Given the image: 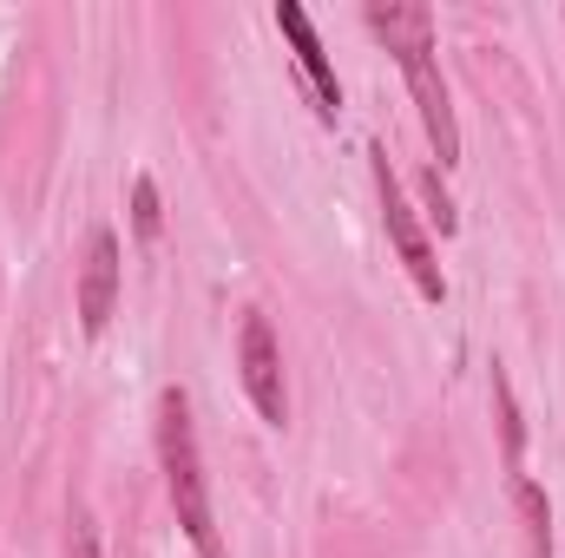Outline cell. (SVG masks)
Returning <instances> with one entry per match:
<instances>
[{
    "label": "cell",
    "mask_w": 565,
    "mask_h": 558,
    "mask_svg": "<svg viewBox=\"0 0 565 558\" xmlns=\"http://www.w3.org/2000/svg\"><path fill=\"white\" fill-rule=\"evenodd\" d=\"M158 230H164V204H158V184L151 178H132V237L139 244H158Z\"/></svg>",
    "instance_id": "cell-9"
},
{
    "label": "cell",
    "mask_w": 565,
    "mask_h": 558,
    "mask_svg": "<svg viewBox=\"0 0 565 558\" xmlns=\"http://www.w3.org/2000/svg\"><path fill=\"white\" fill-rule=\"evenodd\" d=\"M513 506H520V533H526V558H553V506H546L540 480L513 473Z\"/></svg>",
    "instance_id": "cell-7"
},
{
    "label": "cell",
    "mask_w": 565,
    "mask_h": 558,
    "mask_svg": "<svg viewBox=\"0 0 565 558\" xmlns=\"http://www.w3.org/2000/svg\"><path fill=\"white\" fill-rule=\"evenodd\" d=\"M237 375H244V395L257 420L270 427H289V382H282V348H277V329L264 309H244L237 322Z\"/></svg>",
    "instance_id": "cell-4"
},
{
    "label": "cell",
    "mask_w": 565,
    "mask_h": 558,
    "mask_svg": "<svg viewBox=\"0 0 565 558\" xmlns=\"http://www.w3.org/2000/svg\"><path fill=\"white\" fill-rule=\"evenodd\" d=\"M369 171H375V204H382V224H388L395 257L408 264V277H415V289H422L427 302H447L440 257L427 244V230H422V217H415V204H408V191H402V178H395V164H388V144H369Z\"/></svg>",
    "instance_id": "cell-3"
},
{
    "label": "cell",
    "mask_w": 565,
    "mask_h": 558,
    "mask_svg": "<svg viewBox=\"0 0 565 558\" xmlns=\"http://www.w3.org/2000/svg\"><path fill=\"white\" fill-rule=\"evenodd\" d=\"M369 33L388 40L408 93H415V112H422V132L440 158V171L460 164V119H454V99H447V79H440V53H434V13L415 0H369L362 7Z\"/></svg>",
    "instance_id": "cell-1"
},
{
    "label": "cell",
    "mask_w": 565,
    "mask_h": 558,
    "mask_svg": "<svg viewBox=\"0 0 565 558\" xmlns=\"http://www.w3.org/2000/svg\"><path fill=\"white\" fill-rule=\"evenodd\" d=\"M66 558H99V539H93V526H86V519H73V539H66Z\"/></svg>",
    "instance_id": "cell-11"
},
{
    "label": "cell",
    "mask_w": 565,
    "mask_h": 558,
    "mask_svg": "<svg viewBox=\"0 0 565 558\" xmlns=\"http://www.w3.org/2000/svg\"><path fill=\"white\" fill-rule=\"evenodd\" d=\"M119 277H126L119 230H113V224H93V230H86V257H79V329H86V335H106L113 302H119Z\"/></svg>",
    "instance_id": "cell-5"
},
{
    "label": "cell",
    "mask_w": 565,
    "mask_h": 558,
    "mask_svg": "<svg viewBox=\"0 0 565 558\" xmlns=\"http://www.w3.org/2000/svg\"><path fill=\"white\" fill-rule=\"evenodd\" d=\"M487 388H493V415H500V440H507V473H520V460H526V427H520V401H513V382H507L500 362H493Z\"/></svg>",
    "instance_id": "cell-8"
},
{
    "label": "cell",
    "mask_w": 565,
    "mask_h": 558,
    "mask_svg": "<svg viewBox=\"0 0 565 558\" xmlns=\"http://www.w3.org/2000/svg\"><path fill=\"white\" fill-rule=\"evenodd\" d=\"M422 197H427L434 230H440V237H454V230H460V211H454V197H447V184H440V164H427V171H422Z\"/></svg>",
    "instance_id": "cell-10"
},
{
    "label": "cell",
    "mask_w": 565,
    "mask_h": 558,
    "mask_svg": "<svg viewBox=\"0 0 565 558\" xmlns=\"http://www.w3.org/2000/svg\"><path fill=\"white\" fill-rule=\"evenodd\" d=\"M158 466H164V493H171V513L184 526V539L198 546V558H224L217 539V519H211V486H204V453H198V420H191V395L171 382L158 388Z\"/></svg>",
    "instance_id": "cell-2"
},
{
    "label": "cell",
    "mask_w": 565,
    "mask_h": 558,
    "mask_svg": "<svg viewBox=\"0 0 565 558\" xmlns=\"http://www.w3.org/2000/svg\"><path fill=\"white\" fill-rule=\"evenodd\" d=\"M277 33L289 40V53H296V73H302V86H309V99H316V119L335 126V119H342V79H335L329 53H322L309 13H302L296 0H277Z\"/></svg>",
    "instance_id": "cell-6"
}]
</instances>
